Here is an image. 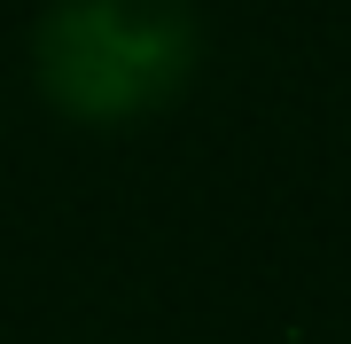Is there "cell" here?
Here are the masks:
<instances>
[{"label": "cell", "instance_id": "6da1fadb", "mask_svg": "<svg viewBox=\"0 0 351 344\" xmlns=\"http://www.w3.org/2000/svg\"><path fill=\"white\" fill-rule=\"evenodd\" d=\"M32 94L78 133H133L203 78V16L188 0H47L24 39Z\"/></svg>", "mask_w": 351, "mask_h": 344}]
</instances>
